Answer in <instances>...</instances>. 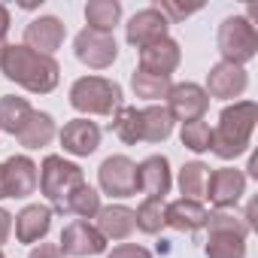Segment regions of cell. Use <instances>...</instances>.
<instances>
[{
  "label": "cell",
  "mask_w": 258,
  "mask_h": 258,
  "mask_svg": "<svg viewBox=\"0 0 258 258\" xmlns=\"http://www.w3.org/2000/svg\"><path fill=\"white\" fill-rule=\"evenodd\" d=\"M0 73L34 94L55 91V85L61 79V67L52 55H40V52H34L28 46H16V43L0 46Z\"/></svg>",
  "instance_id": "obj_1"
},
{
  "label": "cell",
  "mask_w": 258,
  "mask_h": 258,
  "mask_svg": "<svg viewBox=\"0 0 258 258\" xmlns=\"http://www.w3.org/2000/svg\"><path fill=\"white\" fill-rule=\"evenodd\" d=\"M255 121H258V106L252 100H234L231 106H225L222 115H219V124L213 127L210 152H216L225 161L243 155L249 149Z\"/></svg>",
  "instance_id": "obj_2"
},
{
  "label": "cell",
  "mask_w": 258,
  "mask_h": 258,
  "mask_svg": "<svg viewBox=\"0 0 258 258\" xmlns=\"http://www.w3.org/2000/svg\"><path fill=\"white\" fill-rule=\"evenodd\" d=\"M70 106L85 115H112L121 106V85L103 76H82L70 88Z\"/></svg>",
  "instance_id": "obj_3"
},
{
  "label": "cell",
  "mask_w": 258,
  "mask_h": 258,
  "mask_svg": "<svg viewBox=\"0 0 258 258\" xmlns=\"http://www.w3.org/2000/svg\"><path fill=\"white\" fill-rule=\"evenodd\" d=\"M216 43H219V55L225 64L243 67L246 61L258 55V31L252 22H246V16H228L219 25Z\"/></svg>",
  "instance_id": "obj_4"
},
{
  "label": "cell",
  "mask_w": 258,
  "mask_h": 258,
  "mask_svg": "<svg viewBox=\"0 0 258 258\" xmlns=\"http://www.w3.org/2000/svg\"><path fill=\"white\" fill-rule=\"evenodd\" d=\"M85 182V173L79 164L73 161H64L61 155H46L43 158V167H40V191L49 198L52 210L64 213V201L67 195Z\"/></svg>",
  "instance_id": "obj_5"
},
{
  "label": "cell",
  "mask_w": 258,
  "mask_h": 258,
  "mask_svg": "<svg viewBox=\"0 0 258 258\" xmlns=\"http://www.w3.org/2000/svg\"><path fill=\"white\" fill-rule=\"evenodd\" d=\"M40 185V167L28 155H13L0 164V201L4 198H28Z\"/></svg>",
  "instance_id": "obj_6"
},
{
  "label": "cell",
  "mask_w": 258,
  "mask_h": 258,
  "mask_svg": "<svg viewBox=\"0 0 258 258\" xmlns=\"http://www.w3.org/2000/svg\"><path fill=\"white\" fill-rule=\"evenodd\" d=\"M97 182H100L103 195H112V198H131L140 191L137 164L127 155H109L97 170Z\"/></svg>",
  "instance_id": "obj_7"
},
{
  "label": "cell",
  "mask_w": 258,
  "mask_h": 258,
  "mask_svg": "<svg viewBox=\"0 0 258 258\" xmlns=\"http://www.w3.org/2000/svg\"><path fill=\"white\" fill-rule=\"evenodd\" d=\"M73 52H76V58H79L85 67H91V70H106V67L118 58V43H115L112 34H100V31L85 28V31L76 34Z\"/></svg>",
  "instance_id": "obj_8"
},
{
  "label": "cell",
  "mask_w": 258,
  "mask_h": 258,
  "mask_svg": "<svg viewBox=\"0 0 258 258\" xmlns=\"http://www.w3.org/2000/svg\"><path fill=\"white\" fill-rule=\"evenodd\" d=\"M246 195V176L237 167H219L207 176V191L204 198H210V204L216 210H234L240 204V198Z\"/></svg>",
  "instance_id": "obj_9"
},
{
  "label": "cell",
  "mask_w": 258,
  "mask_h": 258,
  "mask_svg": "<svg viewBox=\"0 0 258 258\" xmlns=\"http://www.w3.org/2000/svg\"><path fill=\"white\" fill-rule=\"evenodd\" d=\"M58 249H61V255H70V258H88V255L106 252V240L100 237V231H97L91 222L73 219V222L61 231Z\"/></svg>",
  "instance_id": "obj_10"
},
{
  "label": "cell",
  "mask_w": 258,
  "mask_h": 258,
  "mask_svg": "<svg viewBox=\"0 0 258 258\" xmlns=\"http://www.w3.org/2000/svg\"><path fill=\"white\" fill-rule=\"evenodd\" d=\"M207 106H210V97L195 82H179V85H173L167 91V112L173 115V121L176 118L182 124L185 121H198V118H204Z\"/></svg>",
  "instance_id": "obj_11"
},
{
  "label": "cell",
  "mask_w": 258,
  "mask_h": 258,
  "mask_svg": "<svg viewBox=\"0 0 258 258\" xmlns=\"http://www.w3.org/2000/svg\"><path fill=\"white\" fill-rule=\"evenodd\" d=\"M246 85H249V76H246L243 67L219 61V64L210 67V73H207V88H204V91H207V97L231 100V97H240V94L246 91Z\"/></svg>",
  "instance_id": "obj_12"
},
{
  "label": "cell",
  "mask_w": 258,
  "mask_h": 258,
  "mask_svg": "<svg viewBox=\"0 0 258 258\" xmlns=\"http://www.w3.org/2000/svg\"><path fill=\"white\" fill-rule=\"evenodd\" d=\"M58 140H61L64 152H70L76 158H88L100 146V127L88 118H73L58 131Z\"/></svg>",
  "instance_id": "obj_13"
},
{
  "label": "cell",
  "mask_w": 258,
  "mask_h": 258,
  "mask_svg": "<svg viewBox=\"0 0 258 258\" xmlns=\"http://www.w3.org/2000/svg\"><path fill=\"white\" fill-rule=\"evenodd\" d=\"M167 28H170V22L155 7H149V10H140L131 22L124 25V37H127V43H131V46L143 49V46H152V43L164 40L167 37Z\"/></svg>",
  "instance_id": "obj_14"
},
{
  "label": "cell",
  "mask_w": 258,
  "mask_h": 258,
  "mask_svg": "<svg viewBox=\"0 0 258 258\" xmlns=\"http://www.w3.org/2000/svg\"><path fill=\"white\" fill-rule=\"evenodd\" d=\"M182 61V49L176 40L164 37L152 46H143L140 49V67L137 70H146V73H155V76H170Z\"/></svg>",
  "instance_id": "obj_15"
},
{
  "label": "cell",
  "mask_w": 258,
  "mask_h": 258,
  "mask_svg": "<svg viewBox=\"0 0 258 258\" xmlns=\"http://www.w3.org/2000/svg\"><path fill=\"white\" fill-rule=\"evenodd\" d=\"M64 34H67V31H64L61 19H55V16H40V19H34V22L25 28V46L34 49V52H40V55H52L55 49H61Z\"/></svg>",
  "instance_id": "obj_16"
},
{
  "label": "cell",
  "mask_w": 258,
  "mask_h": 258,
  "mask_svg": "<svg viewBox=\"0 0 258 258\" xmlns=\"http://www.w3.org/2000/svg\"><path fill=\"white\" fill-rule=\"evenodd\" d=\"M137 176H140V191L146 198H161L170 191L173 176H170V161L164 155H149L143 164H137Z\"/></svg>",
  "instance_id": "obj_17"
},
{
  "label": "cell",
  "mask_w": 258,
  "mask_h": 258,
  "mask_svg": "<svg viewBox=\"0 0 258 258\" xmlns=\"http://www.w3.org/2000/svg\"><path fill=\"white\" fill-rule=\"evenodd\" d=\"M97 231H100V237L103 240H127L134 234V228H137V222H134V210H127V207H121V204H109V207H100L97 210Z\"/></svg>",
  "instance_id": "obj_18"
},
{
  "label": "cell",
  "mask_w": 258,
  "mask_h": 258,
  "mask_svg": "<svg viewBox=\"0 0 258 258\" xmlns=\"http://www.w3.org/2000/svg\"><path fill=\"white\" fill-rule=\"evenodd\" d=\"M52 228V207L31 204L16 216V237L19 243H40Z\"/></svg>",
  "instance_id": "obj_19"
},
{
  "label": "cell",
  "mask_w": 258,
  "mask_h": 258,
  "mask_svg": "<svg viewBox=\"0 0 258 258\" xmlns=\"http://www.w3.org/2000/svg\"><path fill=\"white\" fill-rule=\"evenodd\" d=\"M204 222H207V207L201 201L179 198V201L164 207V225H170V228H176L182 234H191V231L204 228Z\"/></svg>",
  "instance_id": "obj_20"
},
{
  "label": "cell",
  "mask_w": 258,
  "mask_h": 258,
  "mask_svg": "<svg viewBox=\"0 0 258 258\" xmlns=\"http://www.w3.org/2000/svg\"><path fill=\"white\" fill-rule=\"evenodd\" d=\"M55 134H58V127H55V118L49 115V112H31V118L25 121V127L16 134L19 137V143L25 146V149H43V146H49L52 140H55Z\"/></svg>",
  "instance_id": "obj_21"
},
{
  "label": "cell",
  "mask_w": 258,
  "mask_h": 258,
  "mask_svg": "<svg viewBox=\"0 0 258 258\" xmlns=\"http://www.w3.org/2000/svg\"><path fill=\"white\" fill-rule=\"evenodd\" d=\"M109 131H115V137L127 146H134L143 140V115L137 106H118L112 112V121H109Z\"/></svg>",
  "instance_id": "obj_22"
},
{
  "label": "cell",
  "mask_w": 258,
  "mask_h": 258,
  "mask_svg": "<svg viewBox=\"0 0 258 258\" xmlns=\"http://www.w3.org/2000/svg\"><path fill=\"white\" fill-rule=\"evenodd\" d=\"M121 19V4L118 0H88L85 4V22L91 31L112 34V28Z\"/></svg>",
  "instance_id": "obj_23"
},
{
  "label": "cell",
  "mask_w": 258,
  "mask_h": 258,
  "mask_svg": "<svg viewBox=\"0 0 258 258\" xmlns=\"http://www.w3.org/2000/svg\"><path fill=\"white\" fill-rule=\"evenodd\" d=\"M31 103L25 97H16V94H4L0 97V131H7V134H19L25 121L31 118Z\"/></svg>",
  "instance_id": "obj_24"
},
{
  "label": "cell",
  "mask_w": 258,
  "mask_h": 258,
  "mask_svg": "<svg viewBox=\"0 0 258 258\" xmlns=\"http://www.w3.org/2000/svg\"><path fill=\"white\" fill-rule=\"evenodd\" d=\"M143 115V140L146 143H164L173 134V115L167 112V106H146L140 109Z\"/></svg>",
  "instance_id": "obj_25"
},
{
  "label": "cell",
  "mask_w": 258,
  "mask_h": 258,
  "mask_svg": "<svg viewBox=\"0 0 258 258\" xmlns=\"http://www.w3.org/2000/svg\"><path fill=\"white\" fill-rule=\"evenodd\" d=\"M97 210H100V195L88 185V182H82V185H76L70 195H67V201H64V213H70V216H79V219H94L97 216Z\"/></svg>",
  "instance_id": "obj_26"
},
{
  "label": "cell",
  "mask_w": 258,
  "mask_h": 258,
  "mask_svg": "<svg viewBox=\"0 0 258 258\" xmlns=\"http://www.w3.org/2000/svg\"><path fill=\"white\" fill-rule=\"evenodd\" d=\"M207 176H210V167L204 161H188L182 164L179 170V191L185 201H201L204 191H207Z\"/></svg>",
  "instance_id": "obj_27"
},
{
  "label": "cell",
  "mask_w": 258,
  "mask_h": 258,
  "mask_svg": "<svg viewBox=\"0 0 258 258\" xmlns=\"http://www.w3.org/2000/svg\"><path fill=\"white\" fill-rule=\"evenodd\" d=\"M131 88L143 100H161V97H167L173 82H170V76H155V73H146V70H134L131 73Z\"/></svg>",
  "instance_id": "obj_28"
},
{
  "label": "cell",
  "mask_w": 258,
  "mask_h": 258,
  "mask_svg": "<svg viewBox=\"0 0 258 258\" xmlns=\"http://www.w3.org/2000/svg\"><path fill=\"white\" fill-rule=\"evenodd\" d=\"M204 228L210 234H237V237H246L252 231V225L246 219H240L234 210H213V213H207Z\"/></svg>",
  "instance_id": "obj_29"
},
{
  "label": "cell",
  "mask_w": 258,
  "mask_h": 258,
  "mask_svg": "<svg viewBox=\"0 0 258 258\" xmlns=\"http://www.w3.org/2000/svg\"><path fill=\"white\" fill-rule=\"evenodd\" d=\"M204 252H207V258H246V237H237V234H210Z\"/></svg>",
  "instance_id": "obj_30"
},
{
  "label": "cell",
  "mask_w": 258,
  "mask_h": 258,
  "mask_svg": "<svg viewBox=\"0 0 258 258\" xmlns=\"http://www.w3.org/2000/svg\"><path fill=\"white\" fill-rule=\"evenodd\" d=\"M164 201L161 198H146L137 210H134V222H137V228L143 231V234H158L161 228H167L164 225Z\"/></svg>",
  "instance_id": "obj_31"
},
{
  "label": "cell",
  "mask_w": 258,
  "mask_h": 258,
  "mask_svg": "<svg viewBox=\"0 0 258 258\" xmlns=\"http://www.w3.org/2000/svg\"><path fill=\"white\" fill-rule=\"evenodd\" d=\"M179 140H182V146L185 149H191V152H210V143H213V127L204 121V118H198V121H185L182 124V131H179Z\"/></svg>",
  "instance_id": "obj_32"
},
{
  "label": "cell",
  "mask_w": 258,
  "mask_h": 258,
  "mask_svg": "<svg viewBox=\"0 0 258 258\" xmlns=\"http://www.w3.org/2000/svg\"><path fill=\"white\" fill-rule=\"evenodd\" d=\"M155 10L173 25V22H182V19H188V16H195L201 7H179V4H173V0H158L155 4Z\"/></svg>",
  "instance_id": "obj_33"
},
{
  "label": "cell",
  "mask_w": 258,
  "mask_h": 258,
  "mask_svg": "<svg viewBox=\"0 0 258 258\" xmlns=\"http://www.w3.org/2000/svg\"><path fill=\"white\" fill-rule=\"evenodd\" d=\"M106 258H152V252L137 243H118L112 252H106Z\"/></svg>",
  "instance_id": "obj_34"
},
{
  "label": "cell",
  "mask_w": 258,
  "mask_h": 258,
  "mask_svg": "<svg viewBox=\"0 0 258 258\" xmlns=\"http://www.w3.org/2000/svg\"><path fill=\"white\" fill-rule=\"evenodd\" d=\"M28 258H64V255H61V249L55 243H40L37 249H31Z\"/></svg>",
  "instance_id": "obj_35"
},
{
  "label": "cell",
  "mask_w": 258,
  "mask_h": 258,
  "mask_svg": "<svg viewBox=\"0 0 258 258\" xmlns=\"http://www.w3.org/2000/svg\"><path fill=\"white\" fill-rule=\"evenodd\" d=\"M10 234H13V216H10L4 207H0V246L10 240Z\"/></svg>",
  "instance_id": "obj_36"
},
{
  "label": "cell",
  "mask_w": 258,
  "mask_h": 258,
  "mask_svg": "<svg viewBox=\"0 0 258 258\" xmlns=\"http://www.w3.org/2000/svg\"><path fill=\"white\" fill-rule=\"evenodd\" d=\"M7 31H10V10L0 4V40L7 37Z\"/></svg>",
  "instance_id": "obj_37"
},
{
  "label": "cell",
  "mask_w": 258,
  "mask_h": 258,
  "mask_svg": "<svg viewBox=\"0 0 258 258\" xmlns=\"http://www.w3.org/2000/svg\"><path fill=\"white\" fill-rule=\"evenodd\" d=\"M0 258H7V255H4V252H0Z\"/></svg>",
  "instance_id": "obj_38"
}]
</instances>
